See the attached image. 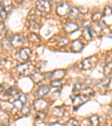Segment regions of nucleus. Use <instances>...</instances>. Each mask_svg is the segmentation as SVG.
Listing matches in <instances>:
<instances>
[{"instance_id": "f257e3e1", "label": "nucleus", "mask_w": 112, "mask_h": 126, "mask_svg": "<svg viewBox=\"0 0 112 126\" xmlns=\"http://www.w3.org/2000/svg\"><path fill=\"white\" fill-rule=\"evenodd\" d=\"M15 70L16 73L20 76H30L34 74L35 67L30 63L25 62L17 66Z\"/></svg>"}, {"instance_id": "f03ea898", "label": "nucleus", "mask_w": 112, "mask_h": 126, "mask_svg": "<svg viewBox=\"0 0 112 126\" xmlns=\"http://www.w3.org/2000/svg\"><path fill=\"white\" fill-rule=\"evenodd\" d=\"M98 62V59L95 56L85 58L82 62V70L84 71H89L94 68Z\"/></svg>"}, {"instance_id": "7ed1b4c3", "label": "nucleus", "mask_w": 112, "mask_h": 126, "mask_svg": "<svg viewBox=\"0 0 112 126\" xmlns=\"http://www.w3.org/2000/svg\"><path fill=\"white\" fill-rule=\"evenodd\" d=\"M38 11L42 14H48L51 10V6L47 1H38L36 2Z\"/></svg>"}, {"instance_id": "20e7f679", "label": "nucleus", "mask_w": 112, "mask_h": 126, "mask_svg": "<svg viewBox=\"0 0 112 126\" xmlns=\"http://www.w3.org/2000/svg\"><path fill=\"white\" fill-rule=\"evenodd\" d=\"M88 97L83 96L82 95H75L72 99V102L74 105V110H77L81 105L85 104L88 100Z\"/></svg>"}, {"instance_id": "39448f33", "label": "nucleus", "mask_w": 112, "mask_h": 126, "mask_svg": "<svg viewBox=\"0 0 112 126\" xmlns=\"http://www.w3.org/2000/svg\"><path fill=\"white\" fill-rule=\"evenodd\" d=\"M26 102H27V97L25 95L21 94L19 95L16 100H14L13 105L14 108L20 110L22 108L25 107Z\"/></svg>"}, {"instance_id": "423d86ee", "label": "nucleus", "mask_w": 112, "mask_h": 126, "mask_svg": "<svg viewBox=\"0 0 112 126\" xmlns=\"http://www.w3.org/2000/svg\"><path fill=\"white\" fill-rule=\"evenodd\" d=\"M32 55V52L31 49L29 48H23L20 50L19 53L17 54L18 58L20 61L24 62H27L29 59L31 58Z\"/></svg>"}, {"instance_id": "0eeeda50", "label": "nucleus", "mask_w": 112, "mask_h": 126, "mask_svg": "<svg viewBox=\"0 0 112 126\" xmlns=\"http://www.w3.org/2000/svg\"><path fill=\"white\" fill-rule=\"evenodd\" d=\"M33 106L37 112H44L48 107V104L43 99H36L33 103Z\"/></svg>"}, {"instance_id": "6e6552de", "label": "nucleus", "mask_w": 112, "mask_h": 126, "mask_svg": "<svg viewBox=\"0 0 112 126\" xmlns=\"http://www.w3.org/2000/svg\"><path fill=\"white\" fill-rule=\"evenodd\" d=\"M71 7L68 3H64L56 8V13L57 15L60 17H64L68 15L69 12L70 11Z\"/></svg>"}, {"instance_id": "1a4fd4ad", "label": "nucleus", "mask_w": 112, "mask_h": 126, "mask_svg": "<svg viewBox=\"0 0 112 126\" xmlns=\"http://www.w3.org/2000/svg\"><path fill=\"white\" fill-rule=\"evenodd\" d=\"M10 43H11V47L17 48L21 46L23 43V39L19 34L13 35L10 39Z\"/></svg>"}, {"instance_id": "9d476101", "label": "nucleus", "mask_w": 112, "mask_h": 126, "mask_svg": "<svg viewBox=\"0 0 112 126\" xmlns=\"http://www.w3.org/2000/svg\"><path fill=\"white\" fill-rule=\"evenodd\" d=\"M66 75V71L64 70H57L50 73L49 78L52 81L63 80Z\"/></svg>"}, {"instance_id": "9b49d317", "label": "nucleus", "mask_w": 112, "mask_h": 126, "mask_svg": "<svg viewBox=\"0 0 112 126\" xmlns=\"http://www.w3.org/2000/svg\"><path fill=\"white\" fill-rule=\"evenodd\" d=\"M30 79L34 84H39L46 80V75L42 73L36 72L30 76Z\"/></svg>"}, {"instance_id": "f8f14e48", "label": "nucleus", "mask_w": 112, "mask_h": 126, "mask_svg": "<svg viewBox=\"0 0 112 126\" xmlns=\"http://www.w3.org/2000/svg\"><path fill=\"white\" fill-rule=\"evenodd\" d=\"M46 115L44 112H38L34 121V126H45Z\"/></svg>"}, {"instance_id": "ddd939ff", "label": "nucleus", "mask_w": 112, "mask_h": 126, "mask_svg": "<svg viewBox=\"0 0 112 126\" xmlns=\"http://www.w3.org/2000/svg\"><path fill=\"white\" fill-rule=\"evenodd\" d=\"M79 29V26L74 23H67L64 24V30L68 34H72Z\"/></svg>"}, {"instance_id": "4468645a", "label": "nucleus", "mask_w": 112, "mask_h": 126, "mask_svg": "<svg viewBox=\"0 0 112 126\" xmlns=\"http://www.w3.org/2000/svg\"><path fill=\"white\" fill-rule=\"evenodd\" d=\"M83 45L80 40H75L71 44V50L75 53H80L82 51Z\"/></svg>"}, {"instance_id": "2eb2a0df", "label": "nucleus", "mask_w": 112, "mask_h": 126, "mask_svg": "<svg viewBox=\"0 0 112 126\" xmlns=\"http://www.w3.org/2000/svg\"><path fill=\"white\" fill-rule=\"evenodd\" d=\"M50 89L48 86H46V85H43L38 89L37 91H36V94L40 97H43L47 95Z\"/></svg>"}, {"instance_id": "dca6fc26", "label": "nucleus", "mask_w": 112, "mask_h": 126, "mask_svg": "<svg viewBox=\"0 0 112 126\" xmlns=\"http://www.w3.org/2000/svg\"><path fill=\"white\" fill-rule=\"evenodd\" d=\"M52 114L57 118H60L64 114V109L61 107H55L52 111Z\"/></svg>"}, {"instance_id": "f3484780", "label": "nucleus", "mask_w": 112, "mask_h": 126, "mask_svg": "<svg viewBox=\"0 0 112 126\" xmlns=\"http://www.w3.org/2000/svg\"><path fill=\"white\" fill-rule=\"evenodd\" d=\"M0 124L2 126H7L9 125V117L6 113L0 112Z\"/></svg>"}, {"instance_id": "a211bd4d", "label": "nucleus", "mask_w": 112, "mask_h": 126, "mask_svg": "<svg viewBox=\"0 0 112 126\" xmlns=\"http://www.w3.org/2000/svg\"><path fill=\"white\" fill-rule=\"evenodd\" d=\"M19 90H18L17 87L16 86H13L8 89L5 93V96L14 97L16 95H19Z\"/></svg>"}, {"instance_id": "6ab92c4d", "label": "nucleus", "mask_w": 112, "mask_h": 126, "mask_svg": "<svg viewBox=\"0 0 112 126\" xmlns=\"http://www.w3.org/2000/svg\"><path fill=\"white\" fill-rule=\"evenodd\" d=\"M28 40L30 43L32 44H38L40 42V39L37 34L34 32H31L28 36Z\"/></svg>"}, {"instance_id": "aec40b11", "label": "nucleus", "mask_w": 112, "mask_h": 126, "mask_svg": "<svg viewBox=\"0 0 112 126\" xmlns=\"http://www.w3.org/2000/svg\"><path fill=\"white\" fill-rule=\"evenodd\" d=\"M80 12H79V8L76 7H73L71 8L70 11L68 13L69 17L71 19H76L79 17Z\"/></svg>"}, {"instance_id": "412c9836", "label": "nucleus", "mask_w": 112, "mask_h": 126, "mask_svg": "<svg viewBox=\"0 0 112 126\" xmlns=\"http://www.w3.org/2000/svg\"><path fill=\"white\" fill-rule=\"evenodd\" d=\"M112 62L107 63L104 68V74L106 76V78H110L112 76Z\"/></svg>"}, {"instance_id": "4be33fe9", "label": "nucleus", "mask_w": 112, "mask_h": 126, "mask_svg": "<svg viewBox=\"0 0 112 126\" xmlns=\"http://www.w3.org/2000/svg\"><path fill=\"white\" fill-rule=\"evenodd\" d=\"M81 95L89 98V97H92L94 96L95 92L93 90V89L90 88V87H86V88L84 89L82 91V94H81Z\"/></svg>"}, {"instance_id": "5701e85b", "label": "nucleus", "mask_w": 112, "mask_h": 126, "mask_svg": "<svg viewBox=\"0 0 112 126\" xmlns=\"http://www.w3.org/2000/svg\"><path fill=\"white\" fill-rule=\"evenodd\" d=\"M89 123L91 126H99V117L97 115H93L89 119Z\"/></svg>"}, {"instance_id": "b1692460", "label": "nucleus", "mask_w": 112, "mask_h": 126, "mask_svg": "<svg viewBox=\"0 0 112 126\" xmlns=\"http://www.w3.org/2000/svg\"><path fill=\"white\" fill-rule=\"evenodd\" d=\"M1 5L5 8V9L6 10L8 13L11 11L13 7V5L12 4L11 1H2Z\"/></svg>"}, {"instance_id": "393cba45", "label": "nucleus", "mask_w": 112, "mask_h": 126, "mask_svg": "<svg viewBox=\"0 0 112 126\" xmlns=\"http://www.w3.org/2000/svg\"><path fill=\"white\" fill-rule=\"evenodd\" d=\"M29 26L30 29L32 30H38L40 28L38 23L34 19L29 20Z\"/></svg>"}, {"instance_id": "a878e982", "label": "nucleus", "mask_w": 112, "mask_h": 126, "mask_svg": "<svg viewBox=\"0 0 112 126\" xmlns=\"http://www.w3.org/2000/svg\"><path fill=\"white\" fill-rule=\"evenodd\" d=\"M64 80H54L50 82V85L53 87H59L62 86L64 83Z\"/></svg>"}, {"instance_id": "bb28decb", "label": "nucleus", "mask_w": 112, "mask_h": 126, "mask_svg": "<svg viewBox=\"0 0 112 126\" xmlns=\"http://www.w3.org/2000/svg\"><path fill=\"white\" fill-rule=\"evenodd\" d=\"M111 82V79L106 78L105 79H104L103 80H101L100 82V85H101V86L104 87V88H107V87H109Z\"/></svg>"}, {"instance_id": "cd10ccee", "label": "nucleus", "mask_w": 112, "mask_h": 126, "mask_svg": "<svg viewBox=\"0 0 112 126\" xmlns=\"http://www.w3.org/2000/svg\"><path fill=\"white\" fill-rule=\"evenodd\" d=\"M7 15L8 13L6 10L0 4V17L2 19H5L7 18Z\"/></svg>"}, {"instance_id": "c85d7f7f", "label": "nucleus", "mask_w": 112, "mask_h": 126, "mask_svg": "<svg viewBox=\"0 0 112 126\" xmlns=\"http://www.w3.org/2000/svg\"><path fill=\"white\" fill-rule=\"evenodd\" d=\"M65 126H80V124L76 119L71 118L66 123Z\"/></svg>"}, {"instance_id": "c756f323", "label": "nucleus", "mask_w": 112, "mask_h": 126, "mask_svg": "<svg viewBox=\"0 0 112 126\" xmlns=\"http://www.w3.org/2000/svg\"><path fill=\"white\" fill-rule=\"evenodd\" d=\"M91 19L94 22H99L102 19V15L99 13H96L94 14H93Z\"/></svg>"}, {"instance_id": "7c9ffc66", "label": "nucleus", "mask_w": 112, "mask_h": 126, "mask_svg": "<svg viewBox=\"0 0 112 126\" xmlns=\"http://www.w3.org/2000/svg\"><path fill=\"white\" fill-rule=\"evenodd\" d=\"M68 40L66 38H61L58 40V46L61 47H64L65 45L68 44Z\"/></svg>"}, {"instance_id": "2f4dec72", "label": "nucleus", "mask_w": 112, "mask_h": 126, "mask_svg": "<svg viewBox=\"0 0 112 126\" xmlns=\"http://www.w3.org/2000/svg\"><path fill=\"white\" fill-rule=\"evenodd\" d=\"M112 15V9L111 7L109 6H107L104 10L103 13V17H106V16H110Z\"/></svg>"}, {"instance_id": "473e14b6", "label": "nucleus", "mask_w": 112, "mask_h": 126, "mask_svg": "<svg viewBox=\"0 0 112 126\" xmlns=\"http://www.w3.org/2000/svg\"><path fill=\"white\" fill-rule=\"evenodd\" d=\"M20 111H21V114L24 115V116H28V115L30 114V109L29 108L24 107L21 110H20Z\"/></svg>"}, {"instance_id": "72a5a7b5", "label": "nucleus", "mask_w": 112, "mask_h": 126, "mask_svg": "<svg viewBox=\"0 0 112 126\" xmlns=\"http://www.w3.org/2000/svg\"><path fill=\"white\" fill-rule=\"evenodd\" d=\"M82 84L80 83H76L74 85V89H73V91L74 92H77V91H81V89H82Z\"/></svg>"}, {"instance_id": "f704fd0d", "label": "nucleus", "mask_w": 112, "mask_h": 126, "mask_svg": "<svg viewBox=\"0 0 112 126\" xmlns=\"http://www.w3.org/2000/svg\"><path fill=\"white\" fill-rule=\"evenodd\" d=\"M80 14H82V15H86L89 12V8L86 6H82L79 8Z\"/></svg>"}, {"instance_id": "c9c22d12", "label": "nucleus", "mask_w": 112, "mask_h": 126, "mask_svg": "<svg viewBox=\"0 0 112 126\" xmlns=\"http://www.w3.org/2000/svg\"><path fill=\"white\" fill-rule=\"evenodd\" d=\"M47 64V62L46 61H41L39 62L37 64H36V67H37V68L39 69L44 68V67H46Z\"/></svg>"}, {"instance_id": "e433bc0d", "label": "nucleus", "mask_w": 112, "mask_h": 126, "mask_svg": "<svg viewBox=\"0 0 112 126\" xmlns=\"http://www.w3.org/2000/svg\"><path fill=\"white\" fill-rule=\"evenodd\" d=\"M91 25V21L90 20H86L82 22V26L85 29L90 28V26Z\"/></svg>"}, {"instance_id": "4c0bfd02", "label": "nucleus", "mask_w": 112, "mask_h": 126, "mask_svg": "<svg viewBox=\"0 0 112 126\" xmlns=\"http://www.w3.org/2000/svg\"><path fill=\"white\" fill-rule=\"evenodd\" d=\"M6 30V26L3 22L0 23V35H2L5 32Z\"/></svg>"}]
</instances>
